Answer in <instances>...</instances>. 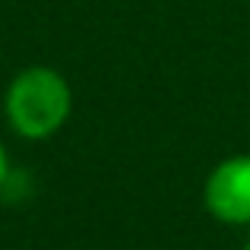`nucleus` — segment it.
Here are the masks:
<instances>
[{"label": "nucleus", "mask_w": 250, "mask_h": 250, "mask_svg": "<svg viewBox=\"0 0 250 250\" xmlns=\"http://www.w3.org/2000/svg\"><path fill=\"white\" fill-rule=\"evenodd\" d=\"M73 114V85L54 67H22L3 89V121L19 140L44 143L67 127Z\"/></svg>", "instance_id": "f257e3e1"}, {"label": "nucleus", "mask_w": 250, "mask_h": 250, "mask_svg": "<svg viewBox=\"0 0 250 250\" xmlns=\"http://www.w3.org/2000/svg\"><path fill=\"white\" fill-rule=\"evenodd\" d=\"M203 206L222 225H250V152L222 159L203 181Z\"/></svg>", "instance_id": "f03ea898"}, {"label": "nucleus", "mask_w": 250, "mask_h": 250, "mask_svg": "<svg viewBox=\"0 0 250 250\" xmlns=\"http://www.w3.org/2000/svg\"><path fill=\"white\" fill-rule=\"evenodd\" d=\"M10 174H13V162H10V149H6L3 136H0V190L10 184Z\"/></svg>", "instance_id": "7ed1b4c3"}, {"label": "nucleus", "mask_w": 250, "mask_h": 250, "mask_svg": "<svg viewBox=\"0 0 250 250\" xmlns=\"http://www.w3.org/2000/svg\"><path fill=\"white\" fill-rule=\"evenodd\" d=\"M241 250H250V241H247V244H244V247H241Z\"/></svg>", "instance_id": "20e7f679"}]
</instances>
